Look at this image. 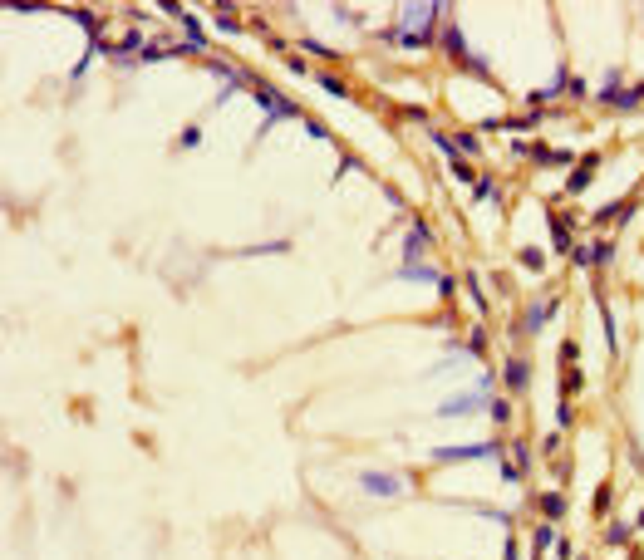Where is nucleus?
Listing matches in <instances>:
<instances>
[{"instance_id":"ddd939ff","label":"nucleus","mask_w":644,"mask_h":560,"mask_svg":"<svg viewBox=\"0 0 644 560\" xmlns=\"http://www.w3.org/2000/svg\"><path fill=\"white\" fill-rule=\"evenodd\" d=\"M487 413H492V423H507V418H512V403H507V398H492Z\"/></svg>"},{"instance_id":"f8f14e48","label":"nucleus","mask_w":644,"mask_h":560,"mask_svg":"<svg viewBox=\"0 0 644 560\" xmlns=\"http://www.w3.org/2000/svg\"><path fill=\"white\" fill-rule=\"evenodd\" d=\"M590 172H595V157H585V162H580V172L570 177V192H580V187L590 182Z\"/></svg>"},{"instance_id":"20e7f679","label":"nucleus","mask_w":644,"mask_h":560,"mask_svg":"<svg viewBox=\"0 0 644 560\" xmlns=\"http://www.w3.org/2000/svg\"><path fill=\"white\" fill-rule=\"evenodd\" d=\"M610 256H615V246H610V241H595V246L575 251V266H605Z\"/></svg>"},{"instance_id":"2eb2a0df","label":"nucleus","mask_w":644,"mask_h":560,"mask_svg":"<svg viewBox=\"0 0 644 560\" xmlns=\"http://www.w3.org/2000/svg\"><path fill=\"white\" fill-rule=\"evenodd\" d=\"M452 143H457V153H477V138H472V133H462V138H452Z\"/></svg>"},{"instance_id":"39448f33","label":"nucleus","mask_w":644,"mask_h":560,"mask_svg":"<svg viewBox=\"0 0 644 560\" xmlns=\"http://www.w3.org/2000/svg\"><path fill=\"white\" fill-rule=\"evenodd\" d=\"M462 413H477V398H472V393H457V398H447V403L438 408V418H462Z\"/></svg>"},{"instance_id":"7ed1b4c3","label":"nucleus","mask_w":644,"mask_h":560,"mask_svg":"<svg viewBox=\"0 0 644 560\" xmlns=\"http://www.w3.org/2000/svg\"><path fill=\"white\" fill-rule=\"evenodd\" d=\"M369 496H399L404 492V477H394V472H364V482H359Z\"/></svg>"},{"instance_id":"1a4fd4ad","label":"nucleus","mask_w":644,"mask_h":560,"mask_svg":"<svg viewBox=\"0 0 644 560\" xmlns=\"http://www.w3.org/2000/svg\"><path fill=\"white\" fill-rule=\"evenodd\" d=\"M527 379H532V369H527L522 359H512V364H507V388H527Z\"/></svg>"},{"instance_id":"f257e3e1","label":"nucleus","mask_w":644,"mask_h":560,"mask_svg":"<svg viewBox=\"0 0 644 560\" xmlns=\"http://www.w3.org/2000/svg\"><path fill=\"white\" fill-rule=\"evenodd\" d=\"M438 15H443L438 5H414V10H404V20H399L394 40H399V44H428L433 20H438Z\"/></svg>"},{"instance_id":"f03ea898","label":"nucleus","mask_w":644,"mask_h":560,"mask_svg":"<svg viewBox=\"0 0 644 560\" xmlns=\"http://www.w3.org/2000/svg\"><path fill=\"white\" fill-rule=\"evenodd\" d=\"M497 443H462V448H438L433 462H477V457H497Z\"/></svg>"},{"instance_id":"9d476101","label":"nucleus","mask_w":644,"mask_h":560,"mask_svg":"<svg viewBox=\"0 0 644 560\" xmlns=\"http://www.w3.org/2000/svg\"><path fill=\"white\" fill-rule=\"evenodd\" d=\"M551 236H556V251H570V226L561 222L556 212H551Z\"/></svg>"},{"instance_id":"4468645a","label":"nucleus","mask_w":644,"mask_h":560,"mask_svg":"<svg viewBox=\"0 0 644 560\" xmlns=\"http://www.w3.org/2000/svg\"><path fill=\"white\" fill-rule=\"evenodd\" d=\"M409 280H433V266H404Z\"/></svg>"},{"instance_id":"423d86ee","label":"nucleus","mask_w":644,"mask_h":560,"mask_svg":"<svg viewBox=\"0 0 644 560\" xmlns=\"http://www.w3.org/2000/svg\"><path fill=\"white\" fill-rule=\"evenodd\" d=\"M428 241H433L428 222H414V231H409V241H404V251H409V256H423V251H428Z\"/></svg>"},{"instance_id":"0eeeda50","label":"nucleus","mask_w":644,"mask_h":560,"mask_svg":"<svg viewBox=\"0 0 644 560\" xmlns=\"http://www.w3.org/2000/svg\"><path fill=\"white\" fill-rule=\"evenodd\" d=\"M551 310H556V300H541V305H532V310H527V320H522V330H541V325L551 320Z\"/></svg>"},{"instance_id":"dca6fc26","label":"nucleus","mask_w":644,"mask_h":560,"mask_svg":"<svg viewBox=\"0 0 644 560\" xmlns=\"http://www.w3.org/2000/svg\"><path fill=\"white\" fill-rule=\"evenodd\" d=\"M551 541H556V531H551V526H541V531H537V551H546Z\"/></svg>"},{"instance_id":"6e6552de","label":"nucleus","mask_w":644,"mask_h":560,"mask_svg":"<svg viewBox=\"0 0 644 560\" xmlns=\"http://www.w3.org/2000/svg\"><path fill=\"white\" fill-rule=\"evenodd\" d=\"M605 104H615V109H635L640 104V89H610V94H600Z\"/></svg>"},{"instance_id":"9b49d317","label":"nucleus","mask_w":644,"mask_h":560,"mask_svg":"<svg viewBox=\"0 0 644 560\" xmlns=\"http://www.w3.org/2000/svg\"><path fill=\"white\" fill-rule=\"evenodd\" d=\"M541 511H546V516L556 521V516L566 511V496H561V492H546V496H541Z\"/></svg>"}]
</instances>
